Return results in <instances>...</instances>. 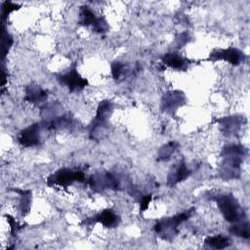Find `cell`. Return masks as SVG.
<instances>
[{
	"label": "cell",
	"instance_id": "1",
	"mask_svg": "<svg viewBox=\"0 0 250 250\" xmlns=\"http://www.w3.org/2000/svg\"><path fill=\"white\" fill-rule=\"evenodd\" d=\"M217 205L224 218L229 223H237L245 217L244 211L232 194H220L216 198Z\"/></svg>",
	"mask_w": 250,
	"mask_h": 250
},
{
	"label": "cell",
	"instance_id": "2",
	"mask_svg": "<svg viewBox=\"0 0 250 250\" xmlns=\"http://www.w3.org/2000/svg\"><path fill=\"white\" fill-rule=\"evenodd\" d=\"M113 105L110 101H103L97 110V114L95 116L92 129L90 132L91 138L95 140H99L103 138V135L106 133L107 129V118L111 114Z\"/></svg>",
	"mask_w": 250,
	"mask_h": 250
},
{
	"label": "cell",
	"instance_id": "3",
	"mask_svg": "<svg viewBox=\"0 0 250 250\" xmlns=\"http://www.w3.org/2000/svg\"><path fill=\"white\" fill-rule=\"evenodd\" d=\"M190 211L183 212L181 214H177L171 218H166L161 221H158L154 226V230L158 233H163L162 238L169 239L173 237L178 232L177 227L183 222L187 221L190 217Z\"/></svg>",
	"mask_w": 250,
	"mask_h": 250
},
{
	"label": "cell",
	"instance_id": "4",
	"mask_svg": "<svg viewBox=\"0 0 250 250\" xmlns=\"http://www.w3.org/2000/svg\"><path fill=\"white\" fill-rule=\"evenodd\" d=\"M85 179L84 174L80 170H73L69 168H62L52 174L48 178L49 186H60L66 188L74 182H83Z\"/></svg>",
	"mask_w": 250,
	"mask_h": 250
},
{
	"label": "cell",
	"instance_id": "5",
	"mask_svg": "<svg viewBox=\"0 0 250 250\" xmlns=\"http://www.w3.org/2000/svg\"><path fill=\"white\" fill-rule=\"evenodd\" d=\"M58 80L62 84L65 85L71 92L80 91L84 89L88 83L87 79L81 77L75 66L71 67L69 70L62 74L58 75Z\"/></svg>",
	"mask_w": 250,
	"mask_h": 250
},
{
	"label": "cell",
	"instance_id": "6",
	"mask_svg": "<svg viewBox=\"0 0 250 250\" xmlns=\"http://www.w3.org/2000/svg\"><path fill=\"white\" fill-rule=\"evenodd\" d=\"M245 59V55L243 52L236 48H229L225 50H215L213 51L209 58L208 61L216 62L219 60H224L226 62H229L232 65H238L241 63Z\"/></svg>",
	"mask_w": 250,
	"mask_h": 250
},
{
	"label": "cell",
	"instance_id": "7",
	"mask_svg": "<svg viewBox=\"0 0 250 250\" xmlns=\"http://www.w3.org/2000/svg\"><path fill=\"white\" fill-rule=\"evenodd\" d=\"M79 22L86 26H93L97 32H104L107 29L106 21L102 18H97L89 7H81Z\"/></svg>",
	"mask_w": 250,
	"mask_h": 250
},
{
	"label": "cell",
	"instance_id": "8",
	"mask_svg": "<svg viewBox=\"0 0 250 250\" xmlns=\"http://www.w3.org/2000/svg\"><path fill=\"white\" fill-rule=\"evenodd\" d=\"M89 184L95 189H104V188H117L119 187V181L111 174H102V175H93Z\"/></svg>",
	"mask_w": 250,
	"mask_h": 250
},
{
	"label": "cell",
	"instance_id": "9",
	"mask_svg": "<svg viewBox=\"0 0 250 250\" xmlns=\"http://www.w3.org/2000/svg\"><path fill=\"white\" fill-rule=\"evenodd\" d=\"M41 125L39 123L32 124L22 130L20 135V143L24 146H36L40 142Z\"/></svg>",
	"mask_w": 250,
	"mask_h": 250
},
{
	"label": "cell",
	"instance_id": "10",
	"mask_svg": "<svg viewBox=\"0 0 250 250\" xmlns=\"http://www.w3.org/2000/svg\"><path fill=\"white\" fill-rule=\"evenodd\" d=\"M185 103V96L180 91H173L167 93L163 98V108L164 110L172 111L177 110L179 106H181Z\"/></svg>",
	"mask_w": 250,
	"mask_h": 250
},
{
	"label": "cell",
	"instance_id": "11",
	"mask_svg": "<svg viewBox=\"0 0 250 250\" xmlns=\"http://www.w3.org/2000/svg\"><path fill=\"white\" fill-rule=\"evenodd\" d=\"M92 223H101L106 228H114L117 227L119 223V217L112 210L106 209L96 215L93 218Z\"/></svg>",
	"mask_w": 250,
	"mask_h": 250
},
{
	"label": "cell",
	"instance_id": "12",
	"mask_svg": "<svg viewBox=\"0 0 250 250\" xmlns=\"http://www.w3.org/2000/svg\"><path fill=\"white\" fill-rule=\"evenodd\" d=\"M162 62L164 64L175 69H186L188 64V60L177 53H168L164 55Z\"/></svg>",
	"mask_w": 250,
	"mask_h": 250
},
{
	"label": "cell",
	"instance_id": "13",
	"mask_svg": "<svg viewBox=\"0 0 250 250\" xmlns=\"http://www.w3.org/2000/svg\"><path fill=\"white\" fill-rule=\"evenodd\" d=\"M189 176V170L187 168L186 164L184 162H181L172 173L168 176V186L174 187L178 183L184 181Z\"/></svg>",
	"mask_w": 250,
	"mask_h": 250
},
{
	"label": "cell",
	"instance_id": "14",
	"mask_svg": "<svg viewBox=\"0 0 250 250\" xmlns=\"http://www.w3.org/2000/svg\"><path fill=\"white\" fill-rule=\"evenodd\" d=\"M47 99V93L38 85H30L26 89L25 100L33 104L44 103Z\"/></svg>",
	"mask_w": 250,
	"mask_h": 250
},
{
	"label": "cell",
	"instance_id": "15",
	"mask_svg": "<svg viewBox=\"0 0 250 250\" xmlns=\"http://www.w3.org/2000/svg\"><path fill=\"white\" fill-rule=\"evenodd\" d=\"M205 244L212 248L216 249H224L229 246L230 240L227 236H223L221 234L215 235V236H208L205 239Z\"/></svg>",
	"mask_w": 250,
	"mask_h": 250
},
{
	"label": "cell",
	"instance_id": "16",
	"mask_svg": "<svg viewBox=\"0 0 250 250\" xmlns=\"http://www.w3.org/2000/svg\"><path fill=\"white\" fill-rule=\"evenodd\" d=\"M220 122L223 123L222 125L226 128V132H228V134H233L240 128L241 118L237 116H229L221 119Z\"/></svg>",
	"mask_w": 250,
	"mask_h": 250
},
{
	"label": "cell",
	"instance_id": "17",
	"mask_svg": "<svg viewBox=\"0 0 250 250\" xmlns=\"http://www.w3.org/2000/svg\"><path fill=\"white\" fill-rule=\"evenodd\" d=\"M230 233H232L235 236L242 237L244 239H249L250 232H249V223L248 222H242L239 224H236L232 226L229 229Z\"/></svg>",
	"mask_w": 250,
	"mask_h": 250
},
{
	"label": "cell",
	"instance_id": "18",
	"mask_svg": "<svg viewBox=\"0 0 250 250\" xmlns=\"http://www.w3.org/2000/svg\"><path fill=\"white\" fill-rule=\"evenodd\" d=\"M177 146H178V145L175 142H170V143L166 144L165 146H163L158 151V159L159 160H168L170 158V156L176 150Z\"/></svg>",
	"mask_w": 250,
	"mask_h": 250
},
{
	"label": "cell",
	"instance_id": "19",
	"mask_svg": "<svg viewBox=\"0 0 250 250\" xmlns=\"http://www.w3.org/2000/svg\"><path fill=\"white\" fill-rule=\"evenodd\" d=\"M111 72H112V76L115 80L119 79L125 72L124 71V64H122L119 62H115L111 65Z\"/></svg>",
	"mask_w": 250,
	"mask_h": 250
},
{
	"label": "cell",
	"instance_id": "20",
	"mask_svg": "<svg viewBox=\"0 0 250 250\" xmlns=\"http://www.w3.org/2000/svg\"><path fill=\"white\" fill-rule=\"evenodd\" d=\"M13 44V39L11 37V35L7 32H3V44H2V50H3V56H5V54L9 51L11 45Z\"/></svg>",
	"mask_w": 250,
	"mask_h": 250
},
{
	"label": "cell",
	"instance_id": "21",
	"mask_svg": "<svg viewBox=\"0 0 250 250\" xmlns=\"http://www.w3.org/2000/svg\"><path fill=\"white\" fill-rule=\"evenodd\" d=\"M19 9V6L17 4H14L12 2H4L3 6H2V15H3V19L8 16L11 12L15 11Z\"/></svg>",
	"mask_w": 250,
	"mask_h": 250
},
{
	"label": "cell",
	"instance_id": "22",
	"mask_svg": "<svg viewBox=\"0 0 250 250\" xmlns=\"http://www.w3.org/2000/svg\"><path fill=\"white\" fill-rule=\"evenodd\" d=\"M150 199H151V195H146L142 198V200H141V210L143 212L148 207Z\"/></svg>",
	"mask_w": 250,
	"mask_h": 250
}]
</instances>
